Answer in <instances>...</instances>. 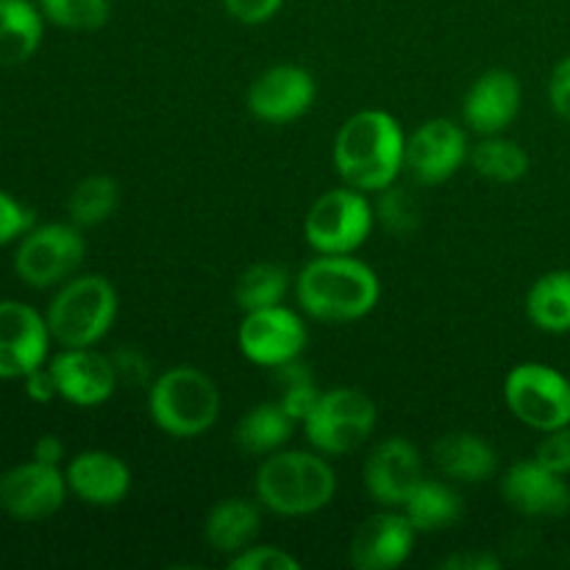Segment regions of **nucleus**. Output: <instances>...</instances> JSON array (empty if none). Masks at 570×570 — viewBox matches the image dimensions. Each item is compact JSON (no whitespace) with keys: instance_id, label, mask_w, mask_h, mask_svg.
Masks as SVG:
<instances>
[{"instance_id":"nucleus-6","label":"nucleus","mask_w":570,"mask_h":570,"mask_svg":"<svg viewBox=\"0 0 570 570\" xmlns=\"http://www.w3.org/2000/svg\"><path fill=\"white\" fill-rule=\"evenodd\" d=\"M376 421L379 410L371 395L356 387H334L317 395L304 417V434L321 454L345 456L371 438Z\"/></svg>"},{"instance_id":"nucleus-11","label":"nucleus","mask_w":570,"mask_h":570,"mask_svg":"<svg viewBox=\"0 0 570 570\" xmlns=\"http://www.w3.org/2000/svg\"><path fill=\"white\" fill-rule=\"evenodd\" d=\"M471 156L465 128L449 117H432L406 137V170L426 187L443 184Z\"/></svg>"},{"instance_id":"nucleus-1","label":"nucleus","mask_w":570,"mask_h":570,"mask_svg":"<svg viewBox=\"0 0 570 570\" xmlns=\"http://www.w3.org/2000/svg\"><path fill=\"white\" fill-rule=\"evenodd\" d=\"M334 167L348 187L384 193L406 167V134L390 111L365 109L340 126Z\"/></svg>"},{"instance_id":"nucleus-14","label":"nucleus","mask_w":570,"mask_h":570,"mask_svg":"<svg viewBox=\"0 0 570 570\" xmlns=\"http://www.w3.org/2000/svg\"><path fill=\"white\" fill-rule=\"evenodd\" d=\"M315 95L317 87L309 70L298 65H276L250 83L248 109L256 120L287 126L312 109Z\"/></svg>"},{"instance_id":"nucleus-26","label":"nucleus","mask_w":570,"mask_h":570,"mask_svg":"<svg viewBox=\"0 0 570 570\" xmlns=\"http://www.w3.org/2000/svg\"><path fill=\"white\" fill-rule=\"evenodd\" d=\"M404 515L410 518L417 534L443 532L462 518V499L449 484L423 479L421 488L404 504Z\"/></svg>"},{"instance_id":"nucleus-9","label":"nucleus","mask_w":570,"mask_h":570,"mask_svg":"<svg viewBox=\"0 0 570 570\" xmlns=\"http://www.w3.org/2000/svg\"><path fill=\"white\" fill-rule=\"evenodd\" d=\"M87 254L76 223H45L33 226L20 239L14 254V271L28 287L48 289L65 284Z\"/></svg>"},{"instance_id":"nucleus-31","label":"nucleus","mask_w":570,"mask_h":570,"mask_svg":"<svg viewBox=\"0 0 570 570\" xmlns=\"http://www.w3.org/2000/svg\"><path fill=\"white\" fill-rule=\"evenodd\" d=\"M276 371V387H278V404L289 412V417L298 423H304V417L309 415V410L315 406L317 390L315 379H312L309 367L298 365V360L287 362V365L273 367Z\"/></svg>"},{"instance_id":"nucleus-20","label":"nucleus","mask_w":570,"mask_h":570,"mask_svg":"<svg viewBox=\"0 0 570 570\" xmlns=\"http://www.w3.org/2000/svg\"><path fill=\"white\" fill-rule=\"evenodd\" d=\"M67 488L89 507H117L131 493V471L109 451H83L67 462Z\"/></svg>"},{"instance_id":"nucleus-37","label":"nucleus","mask_w":570,"mask_h":570,"mask_svg":"<svg viewBox=\"0 0 570 570\" xmlns=\"http://www.w3.org/2000/svg\"><path fill=\"white\" fill-rule=\"evenodd\" d=\"M549 104L562 120L570 122V53L560 59L549 78Z\"/></svg>"},{"instance_id":"nucleus-18","label":"nucleus","mask_w":570,"mask_h":570,"mask_svg":"<svg viewBox=\"0 0 570 570\" xmlns=\"http://www.w3.org/2000/svg\"><path fill=\"white\" fill-rule=\"evenodd\" d=\"M501 499L527 518H560L570 510L566 476L549 471L538 460H521L510 465L501 479Z\"/></svg>"},{"instance_id":"nucleus-2","label":"nucleus","mask_w":570,"mask_h":570,"mask_svg":"<svg viewBox=\"0 0 570 570\" xmlns=\"http://www.w3.org/2000/svg\"><path fill=\"white\" fill-rule=\"evenodd\" d=\"M301 309L321 323H354L376 309L382 282L354 254H317L295 278Z\"/></svg>"},{"instance_id":"nucleus-27","label":"nucleus","mask_w":570,"mask_h":570,"mask_svg":"<svg viewBox=\"0 0 570 570\" xmlns=\"http://www.w3.org/2000/svg\"><path fill=\"white\" fill-rule=\"evenodd\" d=\"M289 271L278 262H256L234 284V301H237L239 312H256L267 309V306H278L289 293Z\"/></svg>"},{"instance_id":"nucleus-15","label":"nucleus","mask_w":570,"mask_h":570,"mask_svg":"<svg viewBox=\"0 0 570 570\" xmlns=\"http://www.w3.org/2000/svg\"><path fill=\"white\" fill-rule=\"evenodd\" d=\"M365 490L376 504L404 507L423 482V462L406 438L382 440L365 460Z\"/></svg>"},{"instance_id":"nucleus-30","label":"nucleus","mask_w":570,"mask_h":570,"mask_svg":"<svg viewBox=\"0 0 570 570\" xmlns=\"http://www.w3.org/2000/svg\"><path fill=\"white\" fill-rule=\"evenodd\" d=\"M45 20L67 31H98L109 22V0H37Z\"/></svg>"},{"instance_id":"nucleus-36","label":"nucleus","mask_w":570,"mask_h":570,"mask_svg":"<svg viewBox=\"0 0 570 570\" xmlns=\"http://www.w3.org/2000/svg\"><path fill=\"white\" fill-rule=\"evenodd\" d=\"M223 6L243 26H262L278 14L284 0H223Z\"/></svg>"},{"instance_id":"nucleus-35","label":"nucleus","mask_w":570,"mask_h":570,"mask_svg":"<svg viewBox=\"0 0 570 570\" xmlns=\"http://www.w3.org/2000/svg\"><path fill=\"white\" fill-rule=\"evenodd\" d=\"M534 460H538L543 468H549V471L560 473V476H568L570 473V423L568 426L543 432V440H540L538 451H534Z\"/></svg>"},{"instance_id":"nucleus-4","label":"nucleus","mask_w":570,"mask_h":570,"mask_svg":"<svg viewBox=\"0 0 570 570\" xmlns=\"http://www.w3.org/2000/svg\"><path fill=\"white\" fill-rule=\"evenodd\" d=\"M220 390L193 365H178L159 373L150 384V421L176 440L200 438L209 432L220 415Z\"/></svg>"},{"instance_id":"nucleus-40","label":"nucleus","mask_w":570,"mask_h":570,"mask_svg":"<svg viewBox=\"0 0 570 570\" xmlns=\"http://www.w3.org/2000/svg\"><path fill=\"white\" fill-rule=\"evenodd\" d=\"M33 460L45 462V465H59L65 460V443L56 434H42L33 443Z\"/></svg>"},{"instance_id":"nucleus-39","label":"nucleus","mask_w":570,"mask_h":570,"mask_svg":"<svg viewBox=\"0 0 570 570\" xmlns=\"http://www.w3.org/2000/svg\"><path fill=\"white\" fill-rule=\"evenodd\" d=\"M449 570H499L501 562L488 551H468V554H454L443 562Z\"/></svg>"},{"instance_id":"nucleus-34","label":"nucleus","mask_w":570,"mask_h":570,"mask_svg":"<svg viewBox=\"0 0 570 570\" xmlns=\"http://www.w3.org/2000/svg\"><path fill=\"white\" fill-rule=\"evenodd\" d=\"M232 570H298L301 562L278 546H248L228 560Z\"/></svg>"},{"instance_id":"nucleus-10","label":"nucleus","mask_w":570,"mask_h":570,"mask_svg":"<svg viewBox=\"0 0 570 570\" xmlns=\"http://www.w3.org/2000/svg\"><path fill=\"white\" fill-rule=\"evenodd\" d=\"M304 321L287 306H267V309L245 312L239 323L237 343L248 362L259 367H278L298 360L306 348Z\"/></svg>"},{"instance_id":"nucleus-13","label":"nucleus","mask_w":570,"mask_h":570,"mask_svg":"<svg viewBox=\"0 0 570 570\" xmlns=\"http://www.w3.org/2000/svg\"><path fill=\"white\" fill-rule=\"evenodd\" d=\"M48 321L22 301H0V379H26L50 354Z\"/></svg>"},{"instance_id":"nucleus-19","label":"nucleus","mask_w":570,"mask_h":570,"mask_svg":"<svg viewBox=\"0 0 570 570\" xmlns=\"http://www.w3.org/2000/svg\"><path fill=\"white\" fill-rule=\"evenodd\" d=\"M521 111V83L510 70H488L462 100V117L482 137L504 134Z\"/></svg>"},{"instance_id":"nucleus-3","label":"nucleus","mask_w":570,"mask_h":570,"mask_svg":"<svg viewBox=\"0 0 570 570\" xmlns=\"http://www.w3.org/2000/svg\"><path fill=\"white\" fill-rule=\"evenodd\" d=\"M256 501L284 518L315 515L332 504L337 473L321 454L309 451H273L254 479Z\"/></svg>"},{"instance_id":"nucleus-21","label":"nucleus","mask_w":570,"mask_h":570,"mask_svg":"<svg viewBox=\"0 0 570 570\" xmlns=\"http://www.w3.org/2000/svg\"><path fill=\"white\" fill-rule=\"evenodd\" d=\"M434 465L449 476L451 482L479 484L490 479L499 468L495 449L471 432H449L432 445Z\"/></svg>"},{"instance_id":"nucleus-28","label":"nucleus","mask_w":570,"mask_h":570,"mask_svg":"<svg viewBox=\"0 0 570 570\" xmlns=\"http://www.w3.org/2000/svg\"><path fill=\"white\" fill-rule=\"evenodd\" d=\"M471 165L482 178H490L495 184L521 181L529 170V154L515 142L501 134L484 137L476 148H471Z\"/></svg>"},{"instance_id":"nucleus-41","label":"nucleus","mask_w":570,"mask_h":570,"mask_svg":"<svg viewBox=\"0 0 570 570\" xmlns=\"http://www.w3.org/2000/svg\"><path fill=\"white\" fill-rule=\"evenodd\" d=\"M111 362H115V371H117V379H128L131 373H137L139 379L148 376V365H145L142 356L137 354V351H120V354L111 356Z\"/></svg>"},{"instance_id":"nucleus-29","label":"nucleus","mask_w":570,"mask_h":570,"mask_svg":"<svg viewBox=\"0 0 570 570\" xmlns=\"http://www.w3.org/2000/svg\"><path fill=\"white\" fill-rule=\"evenodd\" d=\"M120 204V187L109 176H87L72 187L67 198V215L78 228L100 226L109 220Z\"/></svg>"},{"instance_id":"nucleus-17","label":"nucleus","mask_w":570,"mask_h":570,"mask_svg":"<svg viewBox=\"0 0 570 570\" xmlns=\"http://www.w3.org/2000/svg\"><path fill=\"white\" fill-rule=\"evenodd\" d=\"M59 399L72 406H100L115 395L117 371L111 356L92 348H65L48 362Z\"/></svg>"},{"instance_id":"nucleus-8","label":"nucleus","mask_w":570,"mask_h":570,"mask_svg":"<svg viewBox=\"0 0 570 570\" xmlns=\"http://www.w3.org/2000/svg\"><path fill=\"white\" fill-rule=\"evenodd\" d=\"M504 401L529 429L551 432L570 423V379L543 362H523L504 382Z\"/></svg>"},{"instance_id":"nucleus-12","label":"nucleus","mask_w":570,"mask_h":570,"mask_svg":"<svg viewBox=\"0 0 570 570\" xmlns=\"http://www.w3.org/2000/svg\"><path fill=\"white\" fill-rule=\"evenodd\" d=\"M67 476L59 465L22 462L0 476V510L17 521H42L65 507Z\"/></svg>"},{"instance_id":"nucleus-22","label":"nucleus","mask_w":570,"mask_h":570,"mask_svg":"<svg viewBox=\"0 0 570 570\" xmlns=\"http://www.w3.org/2000/svg\"><path fill=\"white\" fill-rule=\"evenodd\" d=\"M259 501L248 499H223L217 501L206 518V543L220 554H239L248 549L250 540L259 534L262 510Z\"/></svg>"},{"instance_id":"nucleus-23","label":"nucleus","mask_w":570,"mask_h":570,"mask_svg":"<svg viewBox=\"0 0 570 570\" xmlns=\"http://www.w3.org/2000/svg\"><path fill=\"white\" fill-rule=\"evenodd\" d=\"M42 11L31 0H0V67H17L42 45Z\"/></svg>"},{"instance_id":"nucleus-33","label":"nucleus","mask_w":570,"mask_h":570,"mask_svg":"<svg viewBox=\"0 0 570 570\" xmlns=\"http://www.w3.org/2000/svg\"><path fill=\"white\" fill-rule=\"evenodd\" d=\"M33 226H37V215H33L31 206L0 189V245L22 239Z\"/></svg>"},{"instance_id":"nucleus-24","label":"nucleus","mask_w":570,"mask_h":570,"mask_svg":"<svg viewBox=\"0 0 570 570\" xmlns=\"http://www.w3.org/2000/svg\"><path fill=\"white\" fill-rule=\"evenodd\" d=\"M295 423L298 421H293L278 401H265L245 412L243 421L234 429V440L248 454H273V451H282L284 443L293 438Z\"/></svg>"},{"instance_id":"nucleus-7","label":"nucleus","mask_w":570,"mask_h":570,"mask_svg":"<svg viewBox=\"0 0 570 570\" xmlns=\"http://www.w3.org/2000/svg\"><path fill=\"white\" fill-rule=\"evenodd\" d=\"M373 204L367 193L340 187L323 193L304 220V237L317 254H354L373 232Z\"/></svg>"},{"instance_id":"nucleus-16","label":"nucleus","mask_w":570,"mask_h":570,"mask_svg":"<svg viewBox=\"0 0 570 570\" xmlns=\"http://www.w3.org/2000/svg\"><path fill=\"white\" fill-rule=\"evenodd\" d=\"M415 538L417 532L410 518L395 512V507H387L356 527L348 546V560L360 570H393L410 560Z\"/></svg>"},{"instance_id":"nucleus-32","label":"nucleus","mask_w":570,"mask_h":570,"mask_svg":"<svg viewBox=\"0 0 570 570\" xmlns=\"http://www.w3.org/2000/svg\"><path fill=\"white\" fill-rule=\"evenodd\" d=\"M379 195H382V198H379L376 215L382 217L384 226L395 234H410L412 228L417 226V209L415 204H412L410 195H406L404 189L395 187H387Z\"/></svg>"},{"instance_id":"nucleus-5","label":"nucleus","mask_w":570,"mask_h":570,"mask_svg":"<svg viewBox=\"0 0 570 570\" xmlns=\"http://www.w3.org/2000/svg\"><path fill=\"white\" fill-rule=\"evenodd\" d=\"M115 317L117 289L98 273L67 278L45 312L50 337L61 348H92L111 332Z\"/></svg>"},{"instance_id":"nucleus-38","label":"nucleus","mask_w":570,"mask_h":570,"mask_svg":"<svg viewBox=\"0 0 570 570\" xmlns=\"http://www.w3.org/2000/svg\"><path fill=\"white\" fill-rule=\"evenodd\" d=\"M22 382H26V395L31 401H37V404H48V401H53L56 395H59L53 373H50V367H45V365L28 373Z\"/></svg>"},{"instance_id":"nucleus-25","label":"nucleus","mask_w":570,"mask_h":570,"mask_svg":"<svg viewBox=\"0 0 570 570\" xmlns=\"http://www.w3.org/2000/svg\"><path fill=\"white\" fill-rule=\"evenodd\" d=\"M527 315L540 332H570V271L543 273L527 295Z\"/></svg>"}]
</instances>
